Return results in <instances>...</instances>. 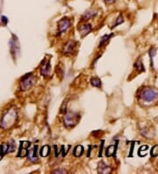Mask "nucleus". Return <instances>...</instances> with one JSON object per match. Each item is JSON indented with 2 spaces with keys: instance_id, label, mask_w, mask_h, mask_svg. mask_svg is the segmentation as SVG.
Instances as JSON below:
<instances>
[{
  "instance_id": "nucleus-1",
  "label": "nucleus",
  "mask_w": 158,
  "mask_h": 174,
  "mask_svg": "<svg viewBox=\"0 0 158 174\" xmlns=\"http://www.w3.org/2000/svg\"><path fill=\"white\" fill-rule=\"evenodd\" d=\"M17 120V112L15 109H11L7 111L4 116L2 117L1 122H0V126L3 128H8L12 127Z\"/></svg>"
},
{
  "instance_id": "nucleus-2",
  "label": "nucleus",
  "mask_w": 158,
  "mask_h": 174,
  "mask_svg": "<svg viewBox=\"0 0 158 174\" xmlns=\"http://www.w3.org/2000/svg\"><path fill=\"white\" fill-rule=\"evenodd\" d=\"M139 97L143 101L147 103H150L156 100V98L158 97V92L151 88H144L141 91Z\"/></svg>"
},
{
  "instance_id": "nucleus-3",
  "label": "nucleus",
  "mask_w": 158,
  "mask_h": 174,
  "mask_svg": "<svg viewBox=\"0 0 158 174\" xmlns=\"http://www.w3.org/2000/svg\"><path fill=\"white\" fill-rule=\"evenodd\" d=\"M80 120V116L78 114L73 113V112H68L63 119L64 125L67 128H73L75 127Z\"/></svg>"
},
{
  "instance_id": "nucleus-4",
  "label": "nucleus",
  "mask_w": 158,
  "mask_h": 174,
  "mask_svg": "<svg viewBox=\"0 0 158 174\" xmlns=\"http://www.w3.org/2000/svg\"><path fill=\"white\" fill-rule=\"evenodd\" d=\"M35 78L32 73L27 74L20 82V89L22 91H27L30 89L33 86V84H35Z\"/></svg>"
},
{
  "instance_id": "nucleus-5",
  "label": "nucleus",
  "mask_w": 158,
  "mask_h": 174,
  "mask_svg": "<svg viewBox=\"0 0 158 174\" xmlns=\"http://www.w3.org/2000/svg\"><path fill=\"white\" fill-rule=\"evenodd\" d=\"M70 20L69 19L67 18H63L62 19H60L58 21V24H57V34L58 35H61L62 34V33H64L65 31H67V29L69 28L70 27Z\"/></svg>"
},
{
  "instance_id": "nucleus-6",
  "label": "nucleus",
  "mask_w": 158,
  "mask_h": 174,
  "mask_svg": "<svg viewBox=\"0 0 158 174\" xmlns=\"http://www.w3.org/2000/svg\"><path fill=\"white\" fill-rule=\"evenodd\" d=\"M30 143L28 141H23V142H20V146L19 149L18 153V157H25L28 154V149L30 147Z\"/></svg>"
},
{
  "instance_id": "nucleus-7",
  "label": "nucleus",
  "mask_w": 158,
  "mask_h": 174,
  "mask_svg": "<svg viewBox=\"0 0 158 174\" xmlns=\"http://www.w3.org/2000/svg\"><path fill=\"white\" fill-rule=\"evenodd\" d=\"M38 145H35L30 150L28 149V158L32 162L38 161Z\"/></svg>"
},
{
  "instance_id": "nucleus-8",
  "label": "nucleus",
  "mask_w": 158,
  "mask_h": 174,
  "mask_svg": "<svg viewBox=\"0 0 158 174\" xmlns=\"http://www.w3.org/2000/svg\"><path fill=\"white\" fill-rule=\"evenodd\" d=\"M50 70H51V66H50L49 61H44V64H43V66L40 70L41 75L44 76V77H47V76L49 75Z\"/></svg>"
},
{
  "instance_id": "nucleus-9",
  "label": "nucleus",
  "mask_w": 158,
  "mask_h": 174,
  "mask_svg": "<svg viewBox=\"0 0 158 174\" xmlns=\"http://www.w3.org/2000/svg\"><path fill=\"white\" fill-rule=\"evenodd\" d=\"M75 46H76V44H75L74 41H69V42H68L67 44L64 46V48H63V49H62V52H63L64 54H66V55L71 54V53L74 51V49H75Z\"/></svg>"
},
{
  "instance_id": "nucleus-10",
  "label": "nucleus",
  "mask_w": 158,
  "mask_h": 174,
  "mask_svg": "<svg viewBox=\"0 0 158 174\" xmlns=\"http://www.w3.org/2000/svg\"><path fill=\"white\" fill-rule=\"evenodd\" d=\"M92 26L89 25V24H84V25L81 26L80 27H78V30H79V32H80V34L82 35V36L88 35L89 33L92 31Z\"/></svg>"
},
{
  "instance_id": "nucleus-11",
  "label": "nucleus",
  "mask_w": 158,
  "mask_h": 174,
  "mask_svg": "<svg viewBox=\"0 0 158 174\" xmlns=\"http://www.w3.org/2000/svg\"><path fill=\"white\" fill-rule=\"evenodd\" d=\"M111 168L107 166L104 162H101L98 166V172L100 173H110L111 172Z\"/></svg>"
},
{
  "instance_id": "nucleus-12",
  "label": "nucleus",
  "mask_w": 158,
  "mask_h": 174,
  "mask_svg": "<svg viewBox=\"0 0 158 174\" xmlns=\"http://www.w3.org/2000/svg\"><path fill=\"white\" fill-rule=\"evenodd\" d=\"M83 154H84V147L82 145H77L73 150V155L76 157H81Z\"/></svg>"
},
{
  "instance_id": "nucleus-13",
  "label": "nucleus",
  "mask_w": 158,
  "mask_h": 174,
  "mask_svg": "<svg viewBox=\"0 0 158 174\" xmlns=\"http://www.w3.org/2000/svg\"><path fill=\"white\" fill-rule=\"evenodd\" d=\"M116 149H117V145H110L109 147H107V149L106 150V157H111L114 155L116 152Z\"/></svg>"
},
{
  "instance_id": "nucleus-14",
  "label": "nucleus",
  "mask_w": 158,
  "mask_h": 174,
  "mask_svg": "<svg viewBox=\"0 0 158 174\" xmlns=\"http://www.w3.org/2000/svg\"><path fill=\"white\" fill-rule=\"evenodd\" d=\"M49 152H50V147L48 145H44L40 149V156L42 157H46L49 155Z\"/></svg>"
},
{
  "instance_id": "nucleus-15",
  "label": "nucleus",
  "mask_w": 158,
  "mask_h": 174,
  "mask_svg": "<svg viewBox=\"0 0 158 174\" xmlns=\"http://www.w3.org/2000/svg\"><path fill=\"white\" fill-rule=\"evenodd\" d=\"M112 36V35H104L102 38H101V41H100V43H99V48L102 47L103 45H105L106 43L110 40V38Z\"/></svg>"
},
{
  "instance_id": "nucleus-16",
  "label": "nucleus",
  "mask_w": 158,
  "mask_h": 174,
  "mask_svg": "<svg viewBox=\"0 0 158 174\" xmlns=\"http://www.w3.org/2000/svg\"><path fill=\"white\" fill-rule=\"evenodd\" d=\"M91 84H92V86L97 87V88H100V87H101V81H100V79L98 78H92Z\"/></svg>"
},
{
  "instance_id": "nucleus-17",
  "label": "nucleus",
  "mask_w": 158,
  "mask_h": 174,
  "mask_svg": "<svg viewBox=\"0 0 158 174\" xmlns=\"http://www.w3.org/2000/svg\"><path fill=\"white\" fill-rule=\"evenodd\" d=\"M96 14L97 12H86V13L82 17V20H86L91 18H93L94 16H96Z\"/></svg>"
},
{
  "instance_id": "nucleus-18",
  "label": "nucleus",
  "mask_w": 158,
  "mask_h": 174,
  "mask_svg": "<svg viewBox=\"0 0 158 174\" xmlns=\"http://www.w3.org/2000/svg\"><path fill=\"white\" fill-rule=\"evenodd\" d=\"M134 67L136 70H139V72H141V71H144V66H143V64L141 62V60H137V62L134 63Z\"/></svg>"
},
{
  "instance_id": "nucleus-19",
  "label": "nucleus",
  "mask_w": 158,
  "mask_h": 174,
  "mask_svg": "<svg viewBox=\"0 0 158 174\" xmlns=\"http://www.w3.org/2000/svg\"><path fill=\"white\" fill-rule=\"evenodd\" d=\"M122 22H123V19H122V16H120V15H119V16L118 17V19H117V22H116V23H115V24L114 25V27H117V26H118L119 24H121Z\"/></svg>"
},
{
  "instance_id": "nucleus-20",
  "label": "nucleus",
  "mask_w": 158,
  "mask_h": 174,
  "mask_svg": "<svg viewBox=\"0 0 158 174\" xmlns=\"http://www.w3.org/2000/svg\"><path fill=\"white\" fill-rule=\"evenodd\" d=\"M104 1H105V3H106V4L110 5V4H112V3H114V2L115 1V0H104Z\"/></svg>"
},
{
  "instance_id": "nucleus-21",
  "label": "nucleus",
  "mask_w": 158,
  "mask_h": 174,
  "mask_svg": "<svg viewBox=\"0 0 158 174\" xmlns=\"http://www.w3.org/2000/svg\"><path fill=\"white\" fill-rule=\"evenodd\" d=\"M56 172H62V173H64V171H62V170H57V171H53V173H56Z\"/></svg>"
}]
</instances>
